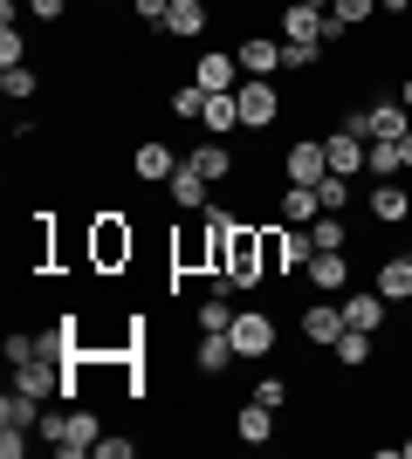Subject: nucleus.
Wrapping results in <instances>:
<instances>
[{
	"mask_svg": "<svg viewBox=\"0 0 412 459\" xmlns=\"http://www.w3.org/2000/svg\"><path fill=\"white\" fill-rule=\"evenodd\" d=\"M268 281V261H261V227H248V220H234V233H227V268L214 274V295H255V288Z\"/></svg>",
	"mask_w": 412,
	"mask_h": 459,
	"instance_id": "nucleus-1",
	"label": "nucleus"
},
{
	"mask_svg": "<svg viewBox=\"0 0 412 459\" xmlns=\"http://www.w3.org/2000/svg\"><path fill=\"white\" fill-rule=\"evenodd\" d=\"M131 247H137V233L124 212H103L97 227H90V268L97 274H124L131 268Z\"/></svg>",
	"mask_w": 412,
	"mask_h": 459,
	"instance_id": "nucleus-2",
	"label": "nucleus"
},
{
	"mask_svg": "<svg viewBox=\"0 0 412 459\" xmlns=\"http://www.w3.org/2000/svg\"><path fill=\"white\" fill-rule=\"evenodd\" d=\"M234 103H241V131H268L275 117H282V90H275V76H241Z\"/></svg>",
	"mask_w": 412,
	"mask_h": 459,
	"instance_id": "nucleus-3",
	"label": "nucleus"
},
{
	"mask_svg": "<svg viewBox=\"0 0 412 459\" xmlns=\"http://www.w3.org/2000/svg\"><path fill=\"white\" fill-rule=\"evenodd\" d=\"M97 439H103V419L90 411V404H69V425H62V439H56V459L97 453Z\"/></svg>",
	"mask_w": 412,
	"mask_h": 459,
	"instance_id": "nucleus-4",
	"label": "nucleus"
},
{
	"mask_svg": "<svg viewBox=\"0 0 412 459\" xmlns=\"http://www.w3.org/2000/svg\"><path fill=\"white\" fill-rule=\"evenodd\" d=\"M227 336H234L241 357H268V350H275V316H268V308H241Z\"/></svg>",
	"mask_w": 412,
	"mask_h": 459,
	"instance_id": "nucleus-5",
	"label": "nucleus"
},
{
	"mask_svg": "<svg viewBox=\"0 0 412 459\" xmlns=\"http://www.w3.org/2000/svg\"><path fill=\"white\" fill-rule=\"evenodd\" d=\"M282 41H316V48H330V14H323V7L282 0Z\"/></svg>",
	"mask_w": 412,
	"mask_h": 459,
	"instance_id": "nucleus-6",
	"label": "nucleus"
},
{
	"mask_svg": "<svg viewBox=\"0 0 412 459\" xmlns=\"http://www.w3.org/2000/svg\"><path fill=\"white\" fill-rule=\"evenodd\" d=\"M186 165H193V172L206 178V186H227V178L241 172V158L227 152V137H206V144H199V152H186Z\"/></svg>",
	"mask_w": 412,
	"mask_h": 459,
	"instance_id": "nucleus-7",
	"label": "nucleus"
},
{
	"mask_svg": "<svg viewBox=\"0 0 412 459\" xmlns=\"http://www.w3.org/2000/svg\"><path fill=\"white\" fill-rule=\"evenodd\" d=\"M131 172L145 178V186H165V178L179 172V152L165 144V137H145V144L131 152Z\"/></svg>",
	"mask_w": 412,
	"mask_h": 459,
	"instance_id": "nucleus-8",
	"label": "nucleus"
},
{
	"mask_svg": "<svg viewBox=\"0 0 412 459\" xmlns=\"http://www.w3.org/2000/svg\"><path fill=\"white\" fill-rule=\"evenodd\" d=\"M302 281H310L316 295H344V288H351V247H344V254H310Z\"/></svg>",
	"mask_w": 412,
	"mask_h": 459,
	"instance_id": "nucleus-9",
	"label": "nucleus"
},
{
	"mask_svg": "<svg viewBox=\"0 0 412 459\" xmlns=\"http://www.w3.org/2000/svg\"><path fill=\"white\" fill-rule=\"evenodd\" d=\"M234 62H241V76H275V69H289V56H282L275 35H248L234 48Z\"/></svg>",
	"mask_w": 412,
	"mask_h": 459,
	"instance_id": "nucleus-10",
	"label": "nucleus"
},
{
	"mask_svg": "<svg viewBox=\"0 0 412 459\" xmlns=\"http://www.w3.org/2000/svg\"><path fill=\"white\" fill-rule=\"evenodd\" d=\"M364 206H372V220H378V227H406V220H412V192L399 186V178H378Z\"/></svg>",
	"mask_w": 412,
	"mask_h": 459,
	"instance_id": "nucleus-11",
	"label": "nucleus"
},
{
	"mask_svg": "<svg viewBox=\"0 0 412 459\" xmlns=\"http://www.w3.org/2000/svg\"><path fill=\"white\" fill-rule=\"evenodd\" d=\"M282 172H289V186H316V178L330 172V158H323V137H302V144H289Z\"/></svg>",
	"mask_w": 412,
	"mask_h": 459,
	"instance_id": "nucleus-12",
	"label": "nucleus"
},
{
	"mask_svg": "<svg viewBox=\"0 0 412 459\" xmlns=\"http://www.w3.org/2000/svg\"><path fill=\"white\" fill-rule=\"evenodd\" d=\"M234 357H241V350H234L227 329H199V350H193V370H199V377H220Z\"/></svg>",
	"mask_w": 412,
	"mask_h": 459,
	"instance_id": "nucleus-13",
	"label": "nucleus"
},
{
	"mask_svg": "<svg viewBox=\"0 0 412 459\" xmlns=\"http://www.w3.org/2000/svg\"><path fill=\"white\" fill-rule=\"evenodd\" d=\"M14 391H28V398H62V364H48V357H35V364L14 370Z\"/></svg>",
	"mask_w": 412,
	"mask_h": 459,
	"instance_id": "nucleus-14",
	"label": "nucleus"
},
{
	"mask_svg": "<svg viewBox=\"0 0 412 459\" xmlns=\"http://www.w3.org/2000/svg\"><path fill=\"white\" fill-rule=\"evenodd\" d=\"M206 0H172V14H165V28H158V35H172V41H199L206 35Z\"/></svg>",
	"mask_w": 412,
	"mask_h": 459,
	"instance_id": "nucleus-15",
	"label": "nucleus"
},
{
	"mask_svg": "<svg viewBox=\"0 0 412 459\" xmlns=\"http://www.w3.org/2000/svg\"><path fill=\"white\" fill-rule=\"evenodd\" d=\"M193 82H199L206 96H214V90H241V62H234V48H220V56H199Z\"/></svg>",
	"mask_w": 412,
	"mask_h": 459,
	"instance_id": "nucleus-16",
	"label": "nucleus"
},
{
	"mask_svg": "<svg viewBox=\"0 0 412 459\" xmlns=\"http://www.w3.org/2000/svg\"><path fill=\"white\" fill-rule=\"evenodd\" d=\"M199 131H206V137H234V131H241V103H234V90H214V96H206Z\"/></svg>",
	"mask_w": 412,
	"mask_h": 459,
	"instance_id": "nucleus-17",
	"label": "nucleus"
},
{
	"mask_svg": "<svg viewBox=\"0 0 412 459\" xmlns=\"http://www.w3.org/2000/svg\"><path fill=\"white\" fill-rule=\"evenodd\" d=\"M302 336H310L316 350H330L337 336H344V308H337V302H310V308H302Z\"/></svg>",
	"mask_w": 412,
	"mask_h": 459,
	"instance_id": "nucleus-18",
	"label": "nucleus"
},
{
	"mask_svg": "<svg viewBox=\"0 0 412 459\" xmlns=\"http://www.w3.org/2000/svg\"><path fill=\"white\" fill-rule=\"evenodd\" d=\"M165 192H172V206H179V212H206V192H214V186H206V178H199L193 165L179 158V172L165 178Z\"/></svg>",
	"mask_w": 412,
	"mask_h": 459,
	"instance_id": "nucleus-19",
	"label": "nucleus"
},
{
	"mask_svg": "<svg viewBox=\"0 0 412 459\" xmlns=\"http://www.w3.org/2000/svg\"><path fill=\"white\" fill-rule=\"evenodd\" d=\"M323 158H330V172H344V178L364 172V137H351L344 124H337V131L323 137Z\"/></svg>",
	"mask_w": 412,
	"mask_h": 459,
	"instance_id": "nucleus-20",
	"label": "nucleus"
},
{
	"mask_svg": "<svg viewBox=\"0 0 412 459\" xmlns=\"http://www.w3.org/2000/svg\"><path fill=\"white\" fill-rule=\"evenodd\" d=\"M385 295L378 288H364V295H344V329H385Z\"/></svg>",
	"mask_w": 412,
	"mask_h": 459,
	"instance_id": "nucleus-21",
	"label": "nucleus"
},
{
	"mask_svg": "<svg viewBox=\"0 0 412 459\" xmlns=\"http://www.w3.org/2000/svg\"><path fill=\"white\" fill-rule=\"evenodd\" d=\"M35 425H41V398H28V391L0 398V432H35Z\"/></svg>",
	"mask_w": 412,
	"mask_h": 459,
	"instance_id": "nucleus-22",
	"label": "nucleus"
},
{
	"mask_svg": "<svg viewBox=\"0 0 412 459\" xmlns=\"http://www.w3.org/2000/svg\"><path fill=\"white\" fill-rule=\"evenodd\" d=\"M234 432H241V446H268V439H275V411L248 398V404L234 411Z\"/></svg>",
	"mask_w": 412,
	"mask_h": 459,
	"instance_id": "nucleus-23",
	"label": "nucleus"
},
{
	"mask_svg": "<svg viewBox=\"0 0 412 459\" xmlns=\"http://www.w3.org/2000/svg\"><path fill=\"white\" fill-rule=\"evenodd\" d=\"M378 295H385V302H406L412 295V254H392V261H385V268H378Z\"/></svg>",
	"mask_w": 412,
	"mask_h": 459,
	"instance_id": "nucleus-24",
	"label": "nucleus"
},
{
	"mask_svg": "<svg viewBox=\"0 0 412 459\" xmlns=\"http://www.w3.org/2000/svg\"><path fill=\"white\" fill-rule=\"evenodd\" d=\"M372 14H378V0H330V41H344L351 28H364Z\"/></svg>",
	"mask_w": 412,
	"mask_h": 459,
	"instance_id": "nucleus-25",
	"label": "nucleus"
},
{
	"mask_svg": "<svg viewBox=\"0 0 412 459\" xmlns=\"http://www.w3.org/2000/svg\"><path fill=\"white\" fill-rule=\"evenodd\" d=\"M302 220H323L316 186H282V227H302Z\"/></svg>",
	"mask_w": 412,
	"mask_h": 459,
	"instance_id": "nucleus-26",
	"label": "nucleus"
},
{
	"mask_svg": "<svg viewBox=\"0 0 412 459\" xmlns=\"http://www.w3.org/2000/svg\"><path fill=\"white\" fill-rule=\"evenodd\" d=\"M330 357L344 370H364V364H372V329H344V336L330 343Z\"/></svg>",
	"mask_w": 412,
	"mask_h": 459,
	"instance_id": "nucleus-27",
	"label": "nucleus"
},
{
	"mask_svg": "<svg viewBox=\"0 0 412 459\" xmlns=\"http://www.w3.org/2000/svg\"><path fill=\"white\" fill-rule=\"evenodd\" d=\"M364 172H378V178H399V172H406L399 137H372V144H364Z\"/></svg>",
	"mask_w": 412,
	"mask_h": 459,
	"instance_id": "nucleus-28",
	"label": "nucleus"
},
{
	"mask_svg": "<svg viewBox=\"0 0 412 459\" xmlns=\"http://www.w3.org/2000/svg\"><path fill=\"white\" fill-rule=\"evenodd\" d=\"M316 206H323V212H351V178L323 172V178H316Z\"/></svg>",
	"mask_w": 412,
	"mask_h": 459,
	"instance_id": "nucleus-29",
	"label": "nucleus"
},
{
	"mask_svg": "<svg viewBox=\"0 0 412 459\" xmlns=\"http://www.w3.org/2000/svg\"><path fill=\"white\" fill-rule=\"evenodd\" d=\"M0 90H7V103H28V96L41 90V76L28 69V62H14V69H0Z\"/></svg>",
	"mask_w": 412,
	"mask_h": 459,
	"instance_id": "nucleus-30",
	"label": "nucleus"
},
{
	"mask_svg": "<svg viewBox=\"0 0 412 459\" xmlns=\"http://www.w3.org/2000/svg\"><path fill=\"white\" fill-rule=\"evenodd\" d=\"M310 240H316V254H344V212H323V220H310Z\"/></svg>",
	"mask_w": 412,
	"mask_h": 459,
	"instance_id": "nucleus-31",
	"label": "nucleus"
},
{
	"mask_svg": "<svg viewBox=\"0 0 412 459\" xmlns=\"http://www.w3.org/2000/svg\"><path fill=\"white\" fill-rule=\"evenodd\" d=\"M261 261L268 274H289V227H261Z\"/></svg>",
	"mask_w": 412,
	"mask_h": 459,
	"instance_id": "nucleus-32",
	"label": "nucleus"
},
{
	"mask_svg": "<svg viewBox=\"0 0 412 459\" xmlns=\"http://www.w3.org/2000/svg\"><path fill=\"white\" fill-rule=\"evenodd\" d=\"M199 110H206V90H199V82H179L172 90V117H193L199 124Z\"/></svg>",
	"mask_w": 412,
	"mask_h": 459,
	"instance_id": "nucleus-33",
	"label": "nucleus"
},
{
	"mask_svg": "<svg viewBox=\"0 0 412 459\" xmlns=\"http://www.w3.org/2000/svg\"><path fill=\"white\" fill-rule=\"evenodd\" d=\"M255 404H268V411H282L289 404V377H255V391H248Z\"/></svg>",
	"mask_w": 412,
	"mask_h": 459,
	"instance_id": "nucleus-34",
	"label": "nucleus"
},
{
	"mask_svg": "<svg viewBox=\"0 0 412 459\" xmlns=\"http://www.w3.org/2000/svg\"><path fill=\"white\" fill-rule=\"evenodd\" d=\"M199 329H234V308H227V295H206V302H199Z\"/></svg>",
	"mask_w": 412,
	"mask_h": 459,
	"instance_id": "nucleus-35",
	"label": "nucleus"
},
{
	"mask_svg": "<svg viewBox=\"0 0 412 459\" xmlns=\"http://www.w3.org/2000/svg\"><path fill=\"white\" fill-rule=\"evenodd\" d=\"M14 62H28V41L21 28H0V69H14Z\"/></svg>",
	"mask_w": 412,
	"mask_h": 459,
	"instance_id": "nucleus-36",
	"label": "nucleus"
},
{
	"mask_svg": "<svg viewBox=\"0 0 412 459\" xmlns=\"http://www.w3.org/2000/svg\"><path fill=\"white\" fill-rule=\"evenodd\" d=\"M282 56H289V69H316L323 48H316V41H282Z\"/></svg>",
	"mask_w": 412,
	"mask_h": 459,
	"instance_id": "nucleus-37",
	"label": "nucleus"
},
{
	"mask_svg": "<svg viewBox=\"0 0 412 459\" xmlns=\"http://www.w3.org/2000/svg\"><path fill=\"white\" fill-rule=\"evenodd\" d=\"M131 14L145 21V28H165V14H172V0H131Z\"/></svg>",
	"mask_w": 412,
	"mask_h": 459,
	"instance_id": "nucleus-38",
	"label": "nucleus"
},
{
	"mask_svg": "<svg viewBox=\"0 0 412 459\" xmlns=\"http://www.w3.org/2000/svg\"><path fill=\"white\" fill-rule=\"evenodd\" d=\"M62 425H69V411H41V425H35V432H41V439H48V453H56V439H62Z\"/></svg>",
	"mask_w": 412,
	"mask_h": 459,
	"instance_id": "nucleus-39",
	"label": "nucleus"
},
{
	"mask_svg": "<svg viewBox=\"0 0 412 459\" xmlns=\"http://www.w3.org/2000/svg\"><path fill=\"white\" fill-rule=\"evenodd\" d=\"M137 439H97V459H131Z\"/></svg>",
	"mask_w": 412,
	"mask_h": 459,
	"instance_id": "nucleus-40",
	"label": "nucleus"
},
{
	"mask_svg": "<svg viewBox=\"0 0 412 459\" xmlns=\"http://www.w3.org/2000/svg\"><path fill=\"white\" fill-rule=\"evenodd\" d=\"M62 7H69V0H28V14H35V21H62Z\"/></svg>",
	"mask_w": 412,
	"mask_h": 459,
	"instance_id": "nucleus-41",
	"label": "nucleus"
},
{
	"mask_svg": "<svg viewBox=\"0 0 412 459\" xmlns=\"http://www.w3.org/2000/svg\"><path fill=\"white\" fill-rule=\"evenodd\" d=\"M28 453V432H0V459H21Z\"/></svg>",
	"mask_w": 412,
	"mask_h": 459,
	"instance_id": "nucleus-42",
	"label": "nucleus"
},
{
	"mask_svg": "<svg viewBox=\"0 0 412 459\" xmlns=\"http://www.w3.org/2000/svg\"><path fill=\"white\" fill-rule=\"evenodd\" d=\"M399 158H406V172H412V131H406V137H399Z\"/></svg>",
	"mask_w": 412,
	"mask_h": 459,
	"instance_id": "nucleus-43",
	"label": "nucleus"
},
{
	"mask_svg": "<svg viewBox=\"0 0 412 459\" xmlns=\"http://www.w3.org/2000/svg\"><path fill=\"white\" fill-rule=\"evenodd\" d=\"M378 7H385V14H406V7H412V0H378Z\"/></svg>",
	"mask_w": 412,
	"mask_h": 459,
	"instance_id": "nucleus-44",
	"label": "nucleus"
},
{
	"mask_svg": "<svg viewBox=\"0 0 412 459\" xmlns=\"http://www.w3.org/2000/svg\"><path fill=\"white\" fill-rule=\"evenodd\" d=\"M399 103H406V110H412V82H399Z\"/></svg>",
	"mask_w": 412,
	"mask_h": 459,
	"instance_id": "nucleus-45",
	"label": "nucleus"
},
{
	"mask_svg": "<svg viewBox=\"0 0 412 459\" xmlns=\"http://www.w3.org/2000/svg\"><path fill=\"white\" fill-rule=\"evenodd\" d=\"M295 7H323V14H330V0H295Z\"/></svg>",
	"mask_w": 412,
	"mask_h": 459,
	"instance_id": "nucleus-46",
	"label": "nucleus"
},
{
	"mask_svg": "<svg viewBox=\"0 0 412 459\" xmlns=\"http://www.w3.org/2000/svg\"><path fill=\"white\" fill-rule=\"evenodd\" d=\"M399 453H406V459H412V439H399Z\"/></svg>",
	"mask_w": 412,
	"mask_h": 459,
	"instance_id": "nucleus-47",
	"label": "nucleus"
}]
</instances>
